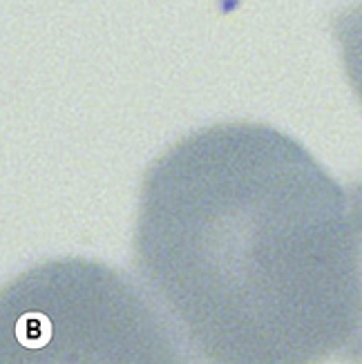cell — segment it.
I'll use <instances>...</instances> for the list:
<instances>
[{"mask_svg": "<svg viewBox=\"0 0 362 364\" xmlns=\"http://www.w3.org/2000/svg\"><path fill=\"white\" fill-rule=\"evenodd\" d=\"M334 34L340 45L342 65L356 97L362 103V3L342 9L334 21Z\"/></svg>", "mask_w": 362, "mask_h": 364, "instance_id": "2", "label": "cell"}, {"mask_svg": "<svg viewBox=\"0 0 362 364\" xmlns=\"http://www.w3.org/2000/svg\"><path fill=\"white\" fill-rule=\"evenodd\" d=\"M349 213H351V226L356 237V248H358V266H360V318L356 324L353 336L349 338L344 353L349 358L362 360V183L353 186L349 195Z\"/></svg>", "mask_w": 362, "mask_h": 364, "instance_id": "3", "label": "cell"}, {"mask_svg": "<svg viewBox=\"0 0 362 364\" xmlns=\"http://www.w3.org/2000/svg\"><path fill=\"white\" fill-rule=\"evenodd\" d=\"M137 248L186 338L215 362H316L356 331L349 197L269 125H213L166 152L146 177Z\"/></svg>", "mask_w": 362, "mask_h": 364, "instance_id": "1", "label": "cell"}]
</instances>
